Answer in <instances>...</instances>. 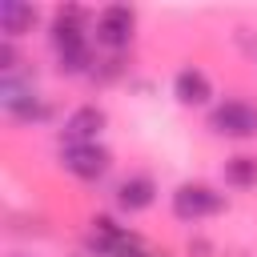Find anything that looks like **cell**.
<instances>
[{"instance_id": "obj_1", "label": "cell", "mask_w": 257, "mask_h": 257, "mask_svg": "<svg viewBox=\"0 0 257 257\" xmlns=\"http://www.w3.org/2000/svg\"><path fill=\"white\" fill-rule=\"evenodd\" d=\"M84 20L88 12L76 8V4H64L56 8L52 24H48V44H52V56L60 60L64 72H84L88 68V32H84Z\"/></svg>"}, {"instance_id": "obj_2", "label": "cell", "mask_w": 257, "mask_h": 257, "mask_svg": "<svg viewBox=\"0 0 257 257\" xmlns=\"http://www.w3.org/2000/svg\"><path fill=\"white\" fill-rule=\"evenodd\" d=\"M92 28H96V44L120 52L133 44V32H137V8L128 4H108L92 16Z\"/></svg>"}, {"instance_id": "obj_3", "label": "cell", "mask_w": 257, "mask_h": 257, "mask_svg": "<svg viewBox=\"0 0 257 257\" xmlns=\"http://www.w3.org/2000/svg\"><path fill=\"white\" fill-rule=\"evenodd\" d=\"M221 209H225V197H221L213 185L185 181V185H177V193H173V213H177L181 221H205V217H213V213H221Z\"/></svg>"}, {"instance_id": "obj_4", "label": "cell", "mask_w": 257, "mask_h": 257, "mask_svg": "<svg viewBox=\"0 0 257 257\" xmlns=\"http://www.w3.org/2000/svg\"><path fill=\"white\" fill-rule=\"evenodd\" d=\"M92 249L104 253V257H157L141 245L137 233L120 229L112 217H92Z\"/></svg>"}, {"instance_id": "obj_5", "label": "cell", "mask_w": 257, "mask_h": 257, "mask_svg": "<svg viewBox=\"0 0 257 257\" xmlns=\"http://www.w3.org/2000/svg\"><path fill=\"white\" fill-rule=\"evenodd\" d=\"M209 128L217 137H257V108L249 100H221L213 112H209Z\"/></svg>"}, {"instance_id": "obj_6", "label": "cell", "mask_w": 257, "mask_h": 257, "mask_svg": "<svg viewBox=\"0 0 257 257\" xmlns=\"http://www.w3.org/2000/svg\"><path fill=\"white\" fill-rule=\"evenodd\" d=\"M60 165L72 173V177H80V181H100L104 173H108V165H112V157H108V149L104 145H64L60 149Z\"/></svg>"}, {"instance_id": "obj_7", "label": "cell", "mask_w": 257, "mask_h": 257, "mask_svg": "<svg viewBox=\"0 0 257 257\" xmlns=\"http://www.w3.org/2000/svg\"><path fill=\"white\" fill-rule=\"evenodd\" d=\"M104 124H108L104 108H96V104H80V108H72V112L64 116L60 137H64V145H92V141L100 137Z\"/></svg>"}, {"instance_id": "obj_8", "label": "cell", "mask_w": 257, "mask_h": 257, "mask_svg": "<svg viewBox=\"0 0 257 257\" xmlns=\"http://www.w3.org/2000/svg\"><path fill=\"white\" fill-rule=\"evenodd\" d=\"M153 201H157V181L149 173H128L116 185V209L120 213H145Z\"/></svg>"}, {"instance_id": "obj_9", "label": "cell", "mask_w": 257, "mask_h": 257, "mask_svg": "<svg viewBox=\"0 0 257 257\" xmlns=\"http://www.w3.org/2000/svg\"><path fill=\"white\" fill-rule=\"evenodd\" d=\"M173 92H177L181 104H205V100L213 96V84H209V76H205L197 64H189V68H181V72L173 76Z\"/></svg>"}, {"instance_id": "obj_10", "label": "cell", "mask_w": 257, "mask_h": 257, "mask_svg": "<svg viewBox=\"0 0 257 257\" xmlns=\"http://www.w3.org/2000/svg\"><path fill=\"white\" fill-rule=\"evenodd\" d=\"M36 20H40V8L36 4H20V0H4L0 4V28H4V36H20Z\"/></svg>"}, {"instance_id": "obj_11", "label": "cell", "mask_w": 257, "mask_h": 257, "mask_svg": "<svg viewBox=\"0 0 257 257\" xmlns=\"http://www.w3.org/2000/svg\"><path fill=\"white\" fill-rule=\"evenodd\" d=\"M225 181L233 189H253L257 185V161L253 157H229L225 161Z\"/></svg>"}]
</instances>
